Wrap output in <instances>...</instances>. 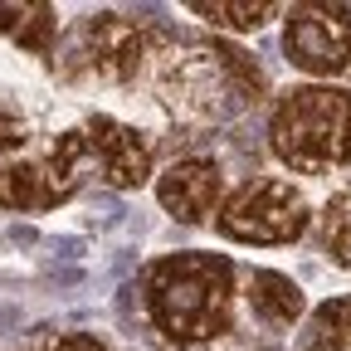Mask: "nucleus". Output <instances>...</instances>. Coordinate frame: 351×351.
<instances>
[{"label": "nucleus", "mask_w": 351, "mask_h": 351, "mask_svg": "<svg viewBox=\"0 0 351 351\" xmlns=\"http://www.w3.org/2000/svg\"><path fill=\"white\" fill-rule=\"evenodd\" d=\"M88 166H93V152H88L83 127L64 132V137L34 156L29 132L15 117H0V205L5 210H49L59 200H69Z\"/></svg>", "instance_id": "obj_3"}, {"label": "nucleus", "mask_w": 351, "mask_h": 351, "mask_svg": "<svg viewBox=\"0 0 351 351\" xmlns=\"http://www.w3.org/2000/svg\"><path fill=\"white\" fill-rule=\"evenodd\" d=\"M269 147L298 176H322V171L351 161V93L332 83L293 88L274 108Z\"/></svg>", "instance_id": "obj_2"}, {"label": "nucleus", "mask_w": 351, "mask_h": 351, "mask_svg": "<svg viewBox=\"0 0 351 351\" xmlns=\"http://www.w3.org/2000/svg\"><path fill=\"white\" fill-rule=\"evenodd\" d=\"M54 351H108L98 337H83V332H69V337H59L54 341Z\"/></svg>", "instance_id": "obj_14"}, {"label": "nucleus", "mask_w": 351, "mask_h": 351, "mask_svg": "<svg viewBox=\"0 0 351 351\" xmlns=\"http://www.w3.org/2000/svg\"><path fill=\"white\" fill-rule=\"evenodd\" d=\"M142 29L127 25L122 15H88L73 34V69L98 78H132L142 64Z\"/></svg>", "instance_id": "obj_6"}, {"label": "nucleus", "mask_w": 351, "mask_h": 351, "mask_svg": "<svg viewBox=\"0 0 351 351\" xmlns=\"http://www.w3.org/2000/svg\"><path fill=\"white\" fill-rule=\"evenodd\" d=\"M88 152H93V166L103 171V181L112 191H137L152 176V147L137 127H127L117 117H88L83 127Z\"/></svg>", "instance_id": "obj_7"}, {"label": "nucleus", "mask_w": 351, "mask_h": 351, "mask_svg": "<svg viewBox=\"0 0 351 351\" xmlns=\"http://www.w3.org/2000/svg\"><path fill=\"white\" fill-rule=\"evenodd\" d=\"M302 351H351V298L322 302L302 332Z\"/></svg>", "instance_id": "obj_11"}, {"label": "nucleus", "mask_w": 351, "mask_h": 351, "mask_svg": "<svg viewBox=\"0 0 351 351\" xmlns=\"http://www.w3.org/2000/svg\"><path fill=\"white\" fill-rule=\"evenodd\" d=\"M249 302H254L258 317H269V322H278V327H293V322L302 317V288H298L293 278L274 274V269H258V274L249 278Z\"/></svg>", "instance_id": "obj_9"}, {"label": "nucleus", "mask_w": 351, "mask_h": 351, "mask_svg": "<svg viewBox=\"0 0 351 351\" xmlns=\"http://www.w3.org/2000/svg\"><path fill=\"white\" fill-rule=\"evenodd\" d=\"M327 249H332V258L341 263V269H351V219H341V225L327 234Z\"/></svg>", "instance_id": "obj_13"}, {"label": "nucleus", "mask_w": 351, "mask_h": 351, "mask_svg": "<svg viewBox=\"0 0 351 351\" xmlns=\"http://www.w3.org/2000/svg\"><path fill=\"white\" fill-rule=\"evenodd\" d=\"M283 49L313 78H332V73L351 69V10L327 5V0L293 5L288 29H283Z\"/></svg>", "instance_id": "obj_5"}, {"label": "nucleus", "mask_w": 351, "mask_h": 351, "mask_svg": "<svg viewBox=\"0 0 351 351\" xmlns=\"http://www.w3.org/2000/svg\"><path fill=\"white\" fill-rule=\"evenodd\" d=\"M219 230L239 244H293L307 230V200L288 181L254 176L219 205Z\"/></svg>", "instance_id": "obj_4"}, {"label": "nucleus", "mask_w": 351, "mask_h": 351, "mask_svg": "<svg viewBox=\"0 0 351 351\" xmlns=\"http://www.w3.org/2000/svg\"><path fill=\"white\" fill-rule=\"evenodd\" d=\"M191 10L219 29H258L263 20H274L269 0H191Z\"/></svg>", "instance_id": "obj_12"}, {"label": "nucleus", "mask_w": 351, "mask_h": 351, "mask_svg": "<svg viewBox=\"0 0 351 351\" xmlns=\"http://www.w3.org/2000/svg\"><path fill=\"white\" fill-rule=\"evenodd\" d=\"M156 200L181 225H195V219H205L225 205V171H219V161H200V156L176 161L156 176Z\"/></svg>", "instance_id": "obj_8"}, {"label": "nucleus", "mask_w": 351, "mask_h": 351, "mask_svg": "<svg viewBox=\"0 0 351 351\" xmlns=\"http://www.w3.org/2000/svg\"><path fill=\"white\" fill-rule=\"evenodd\" d=\"M54 5H0V34H10L20 39L25 49H34L39 59H49L54 54Z\"/></svg>", "instance_id": "obj_10"}, {"label": "nucleus", "mask_w": 351, "mask_h": 351, "mask_svg": "<svg viewBox=\"0 0 351 351\" xmlns=\"http://www.w3.org/2000/svg\"><path fill=\"white\" fill-rule=\"evenodd\" d=\"M147 307L166 341L195 346L230 332L234 269L219 254H171L147 269Z\"/></svg>", "instance_id": "obj_1"}]
</instances>
